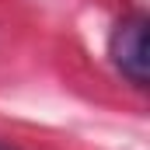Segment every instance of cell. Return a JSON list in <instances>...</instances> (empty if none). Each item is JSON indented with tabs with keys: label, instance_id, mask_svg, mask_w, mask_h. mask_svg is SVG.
<instances>
[{
	"label": "cell",
	"instance_id": "obj_2",
	"mask_svg": "<svg viewBox=\"0 0 150 150\" xmlns=\"http://www.w3.org/2000/svg\"><path fill=\"white\" fill-rule=\"evenodd\" d=\"M0 150H11V147H0Z\"/></svg>",
	"mask_w": 150,
	"mask_h": 150
},
{
	"label": "cell",
	"instance_id": "obj_1",
	"mask_svg": "<svg viewBox=\"0 0 150 150\" xmlns=\"http://www.w3.org/2000/svg\"><path fill=\"white\" fill-rule=\"evenodd\" d=\"M108 56L129 84H136V87L147 84V18L143 14H129L115 25Z\"/></svg>",
	"mask_w": 150,
	"mask_h": 150
}]
</instances>
